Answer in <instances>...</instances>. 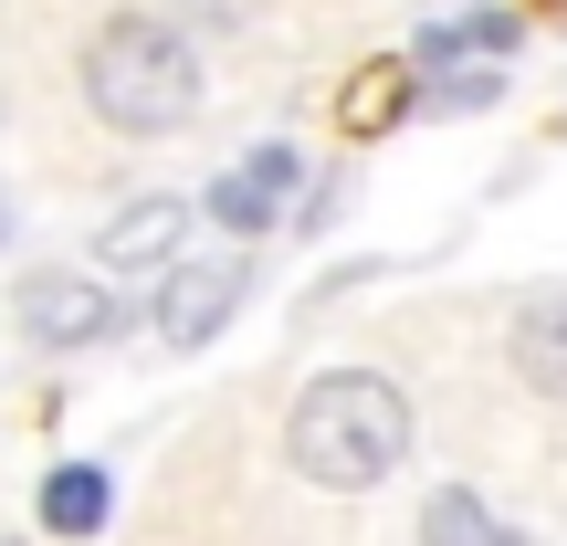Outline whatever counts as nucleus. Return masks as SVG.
<instances>
[{
	"mask_svg": "<svg viewBox=\"0 0 567 546\" xmlns=\"http://www.w3.org/2000/svg\"><path fill=\"white\" fill-rule=\"evenodd\" d=\"M284 452H295L305 484L368 494L379 473H400V452H410L400 379H379V368H326V379L295 400V421H284Z\"/></svg>",
	"mask_w": 567,
	"mask_h": 546,
	"instance_id": "nucleus-1",
	"label": "nucleus"
},
{
	"mask_svg": "<svg viewBox=\"0 0 567 546\" xmlns=\"http://www.w3.org/2000/svg\"><path fill=\"white\" fill-rule=\"evenodd\" d=\"M84 95L116 137H168V126L200 116V53L179 42V21L158 11H116L84 42Z\"/></svg>",
	"mask_w": 567,
	"mask_h": 546,
	"instance_id": "nucleus-2",
	"label": "nucleus"
},
{
	"mask_svg": "<svg viewBox=\"0 0 567 546\" xmlns=\"http://www.w3.org/2000/svg\"><path fill=\"white\" fill-rule=\"evenodd\" d=\"M11 316H21V337H32V347H105L126 326V305L105 295L95 274H32L11 295Z\"/></svg>",
	"mask_w": 567,
	"mask_h": 546,
	"instance_id": "nucleus-3",
	"label": "nucleus"
},
{
	"mask_svg": "<svg viewBox=\"0 0 567 546\" xmlns=\"http://www.w3.org/2000/svg\"><path fill=\"white\" fill-rule=\"evenodd\" d=\"M243 284H252V264L243 253H200V264H168V284H158V337L168 347H210L231 326V305H243Z\"/></svg>",
	"mask_w": 567,
	"mask_h": 546,
	"instance_id": "nucleus-4",
	"label": "nucleus"
},
{
	"mask_svg": "<svg viewBox=\"0 0 567 546\" xmlns=\"http://www.w3.org/2000/svg\"><path fill=\"white\" fill-rule=\"evenodd\" d=\"M295 179H305L295 147H252V158H231L221 179H210V222H221L231 243H252V231H274L284 210H295Z\"/></svg>",
	"mask_w": 567,
	"mask_h": 546,
	"instance_id": "nucleus-5",
	"label": "nucleus"
},
{
	"mask_svg": "<svg viewBox=\"0 0 567 546\" xmlns=\"http://www.w3.org/2000/svg\"><path fill=\"white\" fill-rule=\"evenodd\" d=\"M179 243H189V210L179 200H126L116 222H105L95 264L105 274H168V264H179Z\"/></svg>",
	"mask_w": 567,
	"mask_h": 546,
	"instance_id": "nucleus-6",
	"label": "nucleus"
},
{
	"mask_svg": "<svg viewBox=\"0 0 567 546\" xmlns=\"http://www.w3.org/2000/svg\"><path fill=\"white\" fill-rule=\"evenodd\" d=\"M515 379L536 389V400H567V284H547V295L515 305Z\"/></svg>",
	"mask_w": 567,
	"mask_h": 546,
	"instance_id": "nucleus-7",
	"label": "nucleus"
},
{
	"mask_svg": "<svg viewBox=\"0 0 567 546\" xmlns=\"http://www.w3.org/2000/svg\"><path fill=\"white\" fill-rule=\"evenodd\" d=\"M32 515L53 536H95L105 515H116V484H105V463H53L42 473V494H32Z\"/></svg>",
	"mask_w": 567,
	"mask_h": 546,
	"instance_id": "nucleus-8",
	"label": "nucleus"
},
{
	"mask_svg": "<svg viewBox=\"0 0 567 546\" xmlns=\"http://www.w3.org/2000/svg\"><path fill=\"white\" fill-rule=\"evenodd\" d=\"M421 546H526V536H515L473 484H442V494L421 505Z\"/></svg>",
	"mask_w": 567,
	"mask_h": 546,
	"instance_id": "nucleus-9",
	"label": "nucleus"
},
{
	"mask_svg": "<svg viewBox=\"0 0 567 546\" xmlns=\"http://www.w3.org/2000/svg\"><path fill=\"white\" fill-rule=\"evenodd\" d=\"M400 116H410V63H358L337 95V126L347 137H389Z\"/></svg>",
	"mask_w": 567,
	"mask_h": 546,
	"instance_id": "nucleus-10",
	"label": "nucleus"
},
{
	"mask_svg": "<svg viewBox=\"0 0 567 546\" xmlns=\"http://www.w3.org/2000/svg\"><path fill=\"white\" fill-rule=\"evenodd\" d=\"M515 42V11H452V21H431L421 32V63L442 74V63H494Z\"/></svg>",
	"mask_w": 567,
	"mask_h": 546,
	"instance_id": "nucleus-11",
	"label": "nucleus"
},
{
	"mask_svg": "<svg viewBox=\"0 0 567 546\" xmlns=\"http://www.w3.org/2000/svg\"><path fill=\"white\" fill-rule=\"evenodd\" d=\"M431 105H442V116H473V105H494V63H442V74H431Z\"/></svg>",
	"mask_w": 567,
	"mask_h": 546,
	"instance_id": "nucleus-12",
	"label": "nucleus"
},
{
	"mask_svg": "<svg viewBox=\"0 0 567 546\" xmlns=\"http://www.w3.org/2000/svg\"><path fill=\"white\" fill-rule=\"evenodd\" d=\"M536 11H567V0H536Z\"/></svg>",
	"mask_w": 567,
	"mask_h": 546,
	"instance_id": "nucleus-13",
	"label": "nucleus"
}]
</instances>
